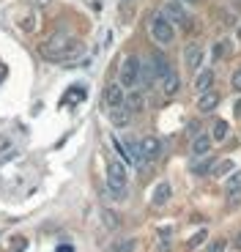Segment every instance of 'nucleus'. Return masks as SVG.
Returning a JSON list of instances; mask_svg holds the SVG:
<instances>
[{"label": "nucleus", "mask_w": 241, "mask_h": 252, "mask_svg": "<svg viewBox=\"0 0 241 252\" xmlns=\"http://www.w3.org/2000/svg\"><path fill=\"white\" fill-rule=\"evenodd\" d=\"M228 134H230V124L228 121H216L214 132H211V140H214V143H222V140H228Z\"/></svg>", "instance_id": "nucleus-18"}, {"label": "nucleus", "mask_w": 241, "mask_h": 252, "mask_svg": "<svg viewBox=\"0 0 241 252\" xmlns=\"http://www.w3.org/2000/svg\"><path fill=\"white\" fill-rule=\"evenodd\" d=\"M126 187H129L126 167H123L118 159H110V162H107V192L113 195V200H123Z\"/></svg>", "instance_id": "nucleus-2"}, {"label": "nucleus", "mask_w": 241, "mask_h": 252, "mask_svg": "<svg viewBox=\"0 0 241 252\" xmlns=\"http://www.w3.org/2000/svg\"><path fill=\"white\" fill-rule=\"evenodd\" d=\"M236 247H239V250H241V233L236 236Z\"/></svg>", "instance_id": "nucleus-27"}, {"label": "nucleus", "mask_w": 241, "mask_h": 252, "mask_svg": "<svg viewBox=\"0 0 241 252\" xmlns=\"http://www.w3.org/2000/svg\"><path fill=\"white\" fill-rule=\"evenodd\" d=\"M83 41L80 38H71L66 33H55L52 38H47L44 44H41V58L52 63H74L77 58L83 55Z\"/></svg>", "instance_id": "nucleus-1"}, {"label": "nucleus", "mask_w": 241, "mask_h": 252, "mask_svg": "<svg viewBox=\"0 0 241 252\" xmlns=\"http://www.w3.org/2000/svg\"><path fill=\"white\" fill-rule=\"evenodd\" d=\"M184 63H186V69L189 71H200V66H203V47L200 44H186V50H184Z\"/></svg>", "instance_id": "nucleus-8"}, {"label": "nucleus", "mask_w": 241, "mask_h": 252, "mask_svg": "<svg viewBox=\"0 0 241 252\" xmlns=\"http://www.w3.org/2000/svg\"><path fill=\"white\" fill-rule=\"evenodd\" d=\"M211 143H214V140L209 137V134H195V137H192V157H209V151H211Z\"/></svg>", "instance_id": "nucleus-11"}, {"label": "nucleus", "mask_w": 241, "mask_h": 252, "mask_svg": "<svg viewBox=\"0 0 241 252\" xmlns=\"http://www.w3.org/2000/svg\"><path fill=\"white\" fill-rule=\"evenodd\" d=\"M225 247H228V241H225V239H216L214 244L209 247V252H225Z\"/></svg>", "instance_id": "nucleus-22"}, {"label": "nucleus", "mask_w": 241, "mask_h": 252, "mask_svg": "<svg viewBox=\"0 0 241 252\" xmlns=\"http://www.w3.org/2000/svg\"><path fill=\"white\" fill-rule=\"evenodd\" d=\"M225 192L230 195V200H236V197H239V192H241V170L230 173V178L225 181Z\"/></svg>", "instance_id": "nucleus-15"}, {"label": "nucleus", "mask_w": 241, "mask_h": 252, "mask_svg": "<svg viewBox=\"0 0 241 252\" xmlns=\"http://www.w3.org/2000/svg\"><path fill=\"white\" fill-rule=\"evenodd\" d=\"M104 220H107V225H110V227H115V225H118V217H115V214H110V211L104 214Z\"/></svg>", "instance_id": "nucleus-24"}, {"label": "nucleus", "mask_w": 241, "mask_h": 252, "mask_svg": "<svg viewBox=\"0 0 241 252\" xmlns=\"http://www.w3.org/2000/svg\"><path fill=\"white\" fill-rule=\"evenodd\" d=\"M214 157H200V162H195L192 164V173H195V176H209L211 170H214Z\"/></svg>", "instance_id": "nucleus-16"}, {"label": "nucleus", "mask_w": 241, "mask_h": 252, "mask_svg": "<svg viewBox=\"0 0 241 252\" xmlns=\"http://www.w3.org/2000/svg\"><path fill=\"white\" fill-rule=\"evenodd\" d=\"M178 3H197V0H178Z\"/></svg>", "instance_id": "nucleus-28"}, {"label": "nucleus", "mask_w": 241, "mask_h": 252, "mask_svg": "<svg viewBox=\"0 0 241 252\" xmlns=\"http://www.w3.org/2000/svg\"><path fill=\"white\" fill-rule=\"evenodd\" d=\"M203 241H206V230H200V233H195V236L189 239V250H197Z\"/></svg>", "instance_id": "nucleus-20"}, {"label": "nucleus", "mask_w": 241, "mask_h": 252, "mask_svg": "<svg viewBox=\"0 0 241 252\" xmlns=\"http://www.w3.org/2000/svg\"><path fill=\"white\" fill-rule=\"evenodd\" d=\"M134 250V241L132 239H123V241H118V244L113 247V252H132Z\"/></svg>", "instance_id": "nucleus-19"}, {"label": "nucleus", "mask_w": 241, "mask_h": 252, "mask_svg": "<svg viewBox=\"0 0 241 252\" xmlns=\"http://www.w3.org/2000/svg\"><path fill=\"white\" fill-rule=\"evenodd\" d=\"M148 31H151V38L156 41V44L167 47L173 44V38H176V28H173V22L165 17V14L159 11L151 17V22H148Z\"/></svg>", "instance_id": "nucleus-4"}, {"label": "nucleus", "mask_w": 241, "mask_h": 252, "mask_svg": "<svg viewBox=\"0 0 241 252\" xmlns=\"http://www.w3.org/2000/svg\"><path fill=\"white\" fill-rule=\"evenodd\" d=\"M140 157H143V164H146V162H156V159L162 157V140L153 137V134L143 137V140H140Z\"/></svg>", "instance_id": "nucleus-5"}, {"label": "nucleus", "mask_w": 241, "mask_h": 252, "mask_svg": "<svg viewBox=\"0 0 241 252\" xmlns=\"http://www.w3.org/2000/svg\"><path fill=\"white\" fill-rule=\"evenodd\" d=\"M104 104L107 110H115V107H123L126 104V91L120 82H110L107 88H104Z\"/></svg>", "instance_id": "nucleus-6"}, {"label": "nucleus", "mask_w": 241, "mask_h": 252, "mask_svg": "<svg viewBox=\"0 0 241 252\" xmlns=\"http://www.w3.org/2000/svg\"><path fill=\"white\" fill-rule=\"evenodd\" d=\"M162 14H165V17L170 19L173 25L189 28V14L184 11V6H181L178 0H170V3H165V8H162Z\"/></svg>", "instance_id": "nucleus-7"}, {"label": "nucleus", "mask_w": 241, "mask_h": 252, "mask_svg": "<svg viewBox=\"0 0 241 252\" xmlns=\"http://www.w3.org/2000/svg\"><path fill=\"white\" fill-rule=\"evenodd\" d=\"M239 36H241V31H239Z\"/></svg>", "instance_id": "nucleus-29"}, {"label": "nucleus", "mask_w": 241, "mask_h": 252, "mask_svg": "<svg viewBox=\"0 0 241 252\" xmlns=\"http://www.w3.org/2000/svg\"><path fill=\"white\" fill-rule=\"evenodd\" d=\"M126 107L132 110V113L143 110V91H140V88H132V91L126 94Z\"/></svg>", "instance_id": "nucleus-17"}, {"label": "nucleus", "mask_w": 241, "mask_h": 252, "mask_svg": "<svg viewBox=\"0 0 241 252\" xmlns=\"http://www.w3.org/2000/svg\"><path fill=\"white\" fill-rule=\"evenodd\" d=\"M170 195H173L170 184H167V181H159V184H156V189H153V195H151V203H153L156 208H162L167 200H170Z\"/></svg>", "instance_id": "nucleus-13"}, {"label": "nucleus", "mask_w": 241, "mask_h": 252, "mask_svg": "<svg viewBox=\"0 0 241 252\" xmlns=\"http://www.w3.org/2000/svg\"><path fill=\"white\" fill-rule=\"evenodd\" d=\"M236 115H241V101H236Z\"/></svg>", "instance_id": "nucleus-26"}, {"label": "nucleus", "mask_w": 241, "mask_h": 252, "mask_svg": "<svg viewBox=\"0 0 241 252\" xmlns=\"http://www.w3.org/2000/svg\"><path fill=\"white\" fill-rule=\"evenodd\" d=\"M230 85H233L236 91H241V66L233 71V77H230Z\"/></svg>", "instance_id": "nucleus-23"}, {"label": "nucleus", "mask_w": 241, "mask_h": 252, "mask_svg": "<svg viewBox=\"0 0 241 252\" xmlns=\"http://www.w3.org/2000/svg\"><path fill=\"white\" fill-rule=\"evenodd\" d=\"M28 3H30V6H47L50 0H28Z\"/></svg>", "instance_id": "nucleus-25"}, {"label": "nucleus", "mask_w": 241, "mask_h": 252, "mask_svg": "<svg viewBox=\"0 0 241 252\" xmlns=\"http://www.w3.org/2000/svg\"><path fill=\"white\" fill-rule=\"evenodd\" d=\"M118 77H120V85H123V88H129V91L140 88V91H143V63H140V58L137 55H126V58H123Z\"/></svg>", "instance_id": "nucleus-3"}, {"label": "nucleus", "mask_w": 241, "mask_h": 252, "mask_svg": "<svg viewBox=\"0 0 241 252\" xmlns=\"http://www.w3.org/2000/svg\"><path fill=\"white\" fill-rule=\"evenodd\" d=\"M230 170H233V162H222V164H214V173H216V176H219V178H222L225 173H230Z\"/></svg>", "instance_id": "nucleus-21"}, {"label": "nucleus", "mask_w": 241, "mask_h": 252, "mask_svg": "<svg viewBox=\"0 0 241 252\" xmlns=\"http://www.w3.org/2000/svg\"><path fill=\"white\" fill-rule=\"evenodd\" d=\"M216 104H219V94H216V91H206V94L197 96V110H200V115L214 113Z\"/></svg>", "instance_id": "nucleus-10"}, {"label": "nucleus", "mask_w": 241, "mask_h": 252, "mask_svg": "<svg viewBox=\"0 0 241 252\" xmlns=\"http://www.w3.org/2000/svg\"><path fill=\"white\" fill-rule=\"evenodd\" d=\"M211 85H214V71H211V69H200L195 74V91H197V96L206 94V91H211Z\"/></svg>", "instance_id": "nucleus-12"}, {"label": "nucleus", "mask_w": 241, "mask_h": 252, "mask_svg": "<svg viewBox=\"0 0 241 252\" xmlns=\"http://www.w3.org/2000/svg\"><path fill=\"white\" fill-rule=\"evenodd\" d=\"M110 121H113V126H126L129 121H132V110L123 104V107H115L110 110Z\"/></svg>", "instance_id": "nucleus-14"}, {"label": "nucleus", "mask_w": 241, "mask_h": 252, "mask_svg": "<svg viewBox=\"0 0 241 252\" xmlns=\"http://www.w3.org/2000/svg\"><path fill=\"white\" fill-rule=\"evenodd\" d=\"M159 91H162V96H165V99L178 96V91H181V77L170 69L165 77H162V80H159Z\"/></svg>", "instance_id": "nucleus-9"}]
</instances>
